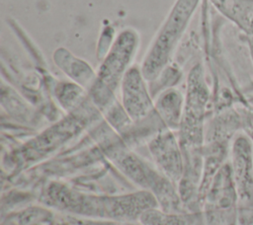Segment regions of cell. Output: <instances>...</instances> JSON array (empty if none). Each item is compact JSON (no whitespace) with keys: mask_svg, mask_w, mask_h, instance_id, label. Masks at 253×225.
Returning a JSON list of instances; mask_svg holds the SVG:
<instances>
[{"mask_svg":"<svg viewBox=\"0 0 253 225\" xmlns=\"http://www.w3.org/2000/svg\"><path fill=\"white\" fill-rule=\"evenodd\" d=\"M42 197L48 206L68 215L123 223L138 222L144 211L158 207L154 195L143 189L116 195H97L80 192L64 184L51 183Z\"/></svg>","mask_w":253,"mask_h":225,"instance_id":"1","label":"cell"},{"mask_svg":"<svg viewBox=\"0 0 253 225\" xmlns=\"http://www.w3.org/2000/svg\"><path fill=\"white\" fill-rule=\"evenodd\" d=\"M138 43L139 37L134 30H123L103 57L95 81L90 88L91 99L101 110H107L115 102V93L120 88L126 72L131 66Z\"/></svg>","mask_w":253,"mask_h":225,"instance_id":"2","label":"cell"},{"mask_svg":"<svg viewBox=\"0 0 253 225\" xmlns=\"http://www.w3.org/2000/svg\"><path fill=\"white\" fill-rule=\"evenodd\" d=\"M115 165L141 189L151 192L158 207L168 212H186L179 191L157 168L151 167L129 151H120L113 157Z\"/></svg>","mask_w":253,"mask_h":225,"instance_id":"3","label":"cell"},{"mask_svg":"<svg viewBox=\"0 0 253 225\" xmlns=\"http://www.w3.org/2000/svg\"><path fill=\"white\" fill-rule=\"evenodd\" d=\"M209 90L204 71L200 64L194 66L188 77V88L185 97L182 122L179 128L180 144L184 151L198 147L203 140V121Z\"/></svg>","mask_w":253,"mask_h":225,"instance_id":"4","label":"cell"},{"mask_svg":"<svg viewBox=\"0 0 253 225\" xmlns=\"http://www.w3.org/2000/svg\"><path fill=\"white\" fill-rule=\"evenodd\" d=\"M148 148L156 168L173 184H179L185 171V157L173 130L160 131L150 140Z\"/></svg>","mask_w":253,"mask_h":225,"instance_id":"5","label":"cell"},{"mask_svg":"<svg viewBox=\"0 0 253 225\" xmlns=\"http://www.w3.org/2000/svg\"><path fill=\"white\" fill-rule=\"evenodd\" d=\"M120 92L122 106L132 121L144 118L154 109L146 80L137 65H131L126 72Z\"/></svg>","mask_w":253,"mask_h":225,"instance_id":"6","label":"cell"},{"mask_svg":"<svg viewBox=\"0 0 253 225\" xmlns=\"http://www.w3.org/2000/svg\"><path fill=\"white\" fill-rule=\"evenodd\" d=\"M232 177L241 204L253 207V148L248 135H238L233 142Z\"/></svg>","mask_w":253,"mask_h":225,"instance_id":"7","label":"cell"},{"mask_svg":"<svg viewBox=\"0 0 253 225\" xmlns=\"http://www.w3.org/2000/svg\"><path fill=\"white\" fill-rule=\"evenodd\" d=\"M81 128V122L68 116L46 129L41 135L27 143L20 153L26 161H32L48 154L70 139Z\"/></svg>","mask_w":253,"mask_h":225,"instance_id":"8","label":"cell"},{"mask_svg":"<svg viewBox=\"0 0 253 225\" xmlns=\"http://www.w3.org/2000/svg\"><path fill=\"white\" fill-rule=\"evenodd\" d=\"M224 18L246 37L253 36V0H209Z\"/></svg>","mask_w":253,"mask_h":225,"instance_id":"9","label":"cell"},{"mask_svg":"<svg viewBox=\"0 0 253 225\" xmlns=\"http://www.w3.org/2000/svg\"><path fill=\"white\" fill-rule=\"evenodd\" d=\"M185 97L175 88L165 89L159 94L154 108L158 115L170 130H179L184 111Z\"/></svg>","mask_w":253,"mask_h":225,"instance_id":"10","label":"cell"},{"mask_svg":"<svg viewBox=\"0 0 253 225\" xmlns=\"http://www.w3.org/2000/svg\"><path fill=\"white\" fill-rule=\"evenodd\" d=\"M53 60L56 65L78 85L91 88L95 81L96 73L86 61L76 57L63 47H59L53 52Z\"/></svg>","mask_w":253,"mask_h":225,"instance_id":"11","label":"cell"},{"mask_svg":"<svg viewBox=\"0 0 253 225\" xmlns=\"http://www.w3.org/2000/svg\"><path fill=\"white\" fill-rule=\"evenodd\" d=\"M138 223L139 225H197V217L186 212H168L154 207L144 211Z\"/></svg>","mask_w":253,"mask_h":225,"instance_id":"12","label":"cell"},{"mask_svg":"<svg viewBox=\"0 0 253 225\" xmlns=\"http://www.w3.org/2000/svg\"><path fill=\"white\" fill-rule=\"evenodd\" d=\"M83 96L82 86L77 83L64 82L58 85L56 89V97L62 108L72 110L80 102Z\"/></svg>","mask_w":253,"mask_h":225,"instance_id":"13","label":"cell"},{"mask_svg":"<svg viewBox=\"0 0 253 225\" xmlns=\"http://www.w3.org/2000/svg\"><path fill=\"white\" fill-rule=\"evenodd\" d=\"M176 1L178 3L186 6L189 10H191L192 12L195 13V11H196V9H197L201 0H176Z\"/></svg>","mask_w":253,"mask_h":225,"instance_id":"14","label":"cell"},{"mask_svg":"<svg viewBox=\"0 0 253 225\" xmlns=\"http://www.w3.org/2000/svg\"><path fill=\"white\" fill-rule=\"evenodd\" d=\"M247 43H248V49H249V55L251 58V61L253 63V36L247 37Z\"/></svg>","mask_w":253,"mask_h":225,"instance_id":"15","label":"cell"},{"mask_svg":"<svg viewBox=\"0 0 253 225\" xmlns=\"http://www.w3.org/2000/svg\"><path fill=\"white\" fill-rule=\"evenodd\" d=\"M248 136H249L250 139L253 141V127H251L250 130L248 131Z\"/></svg>","mask_w":253,"mask_h":225,"instance_id":"16","label":"cell"}]
</instances>
